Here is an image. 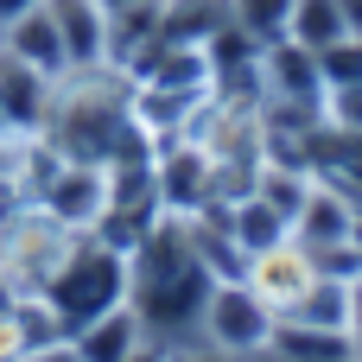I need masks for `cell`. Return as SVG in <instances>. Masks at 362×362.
I'll use <instances>...</instances> for the list:
<instances>
[{
  "label": "cell",
  "instance_id": "14",
  "mask_svg": "<svg viewBox=\"0 0 362 362\" xmlns=\"http://www.w3.org/2000/svg\"><path fill=\"white\" fill-rule=\"evenodd\" d=\"M32 6H45V0H0V25L19 19V13H32Z\"/></svg>",
  "mask_w": 362,
  "mask_h": 362
},
{
  "label": "cell",
  "instance_id": "16",
  "mask_svg": "<svg viewBox=\"0 0 362 362\" xmlns=\"http://www.w3.org/2000/svg\"><path fill=\"white\" fill-rule=\"evenodd\" d=\"M0 134H6V127H0Z\"/></svg>",
  "mask_w": 362,
  "mask_h": 362
},
{
  "label": "cell",
  "instance_id": "12",
  "mask_svg": "<svg viewBox=\"0 0 362 362\" xmlns=\"http://www.w3.org/2000/svg\"><path fill=\"white\" fill-rule=\"evenodd\" d=\"M95 6H108V19H115V13H153L159 0H95Z\"/></svg>",
  "mask_w": 362,
  "mask_h": 362
},
{
  "label": "cell",
  "instance_id": "8",
  "mask_svg": "<svg viewBox=\"0 0 362 362\" xmlns=\"http://www.w3.org/2000/svg\"><path fill=\"white\" fill-rule=\"evenodd\" d=\"M286 38H293L299 51H325V45L350 38V32H344V6H337V0H293Z\"/></svg>",
  "mask_w": 362,
  "mask_h": 362
},
{
  "label": "cell",
  "instance_id": "5",
  "mask_svg": "<svg viewBox=\"0 0 362 362\" xmlns=\"http://www.w3.org/2000/svg\"><path fill=\"white\" fill-rule=\"evenodd\" d=\"M51 19H57V38H64V64L70 70H102L108 64V6L95 0H45ZM64 70V76H70Z\"/></svg>",
  "mask_w": 362,
  "mask_h": 362
},
{
  "label": "cell",
  "instance_id": "4",
  "mask_svg": "<svg viewBox=\"0 0 362 362\" xmlns=\"http://www.w3.org/2000/svg\"><path fill=\"white\" fill-rule=\"evenodd\" d=\"M51 89H57V76H45V70H32V64L0 51V127L6 134L32 140L45 127V115H51Z\"/></svg>",
  "mask_w": 362,
  "mask_h": 362
},
{
  "label": "cell",
  "instance_id": "7",
  "mask_svg": "<svg viewBox=\"0 0 362 362\" xmlns=\"http://www.w3.org/2000/svg\"><path fill=\"white\" fill-rule=\"evenodd\" d=\"M70 344H76V356H83V362H127L140 344H153V337H146V325H140L134 305H115V312L89 318L83 331H70Z\"/></svg>",
  "mask_w": 362,
  "mask_h": 362
},
{
  "label": "cell",
  "instance_id": "2",
  "mask_svg": "<svg viewBox=\"0 0 362 362\" xmlns=\"http://www.w3.org/2000/svg\"><path fill=\"white\" fill-rule=\"evenodd\" d=\"M267 331H274V312L248 293V280H216V286H210L197 337H210V344L229 350V356H255V350L267 344Z\"/></svg>",
  "mask_w": 362,
  "mask_h": 362
},
{
  "label": "cell",
  "instance_id": "17",
  "mask_svg": "<svg viewBox=\"0 0 362 362\" xmlns=\"http://www.w3.org/2000/svg\"><path fill=\"white\" fill-rule=\"evenodd\" d=\"M356 362H362V356H356Z\"/></svg>",
  "mask_w": 362,
  "mask_h": 362
},
{
  "label": "cell",
  "instance_id": "11",
  "mask_svg": "<svg viewBox=\"0 0 362 362\" xmlns=\"http://www.w3.org/2000/svg\"><path fill=\"white\" fill-rule=\"evenodd\" d=\"M159 350H165V362H242L229 350H216L210 337H178V344H159Z\"/></svg>",
  "mask_w": 362,
  "mask_h": 362
},
{
  "label": "cell",
  "instance_id": "9",
  "mask_svg": "<svg viewBox=\"0 0 362 362\" xmlns=\"http://www.w3.org/2000/svg\"><path fill=\"white\" fill-rule=\"evenodd\" d=\"M286 19H293V0H229V25L261 51L286 38Z\"/></svg>",
  "mask_w": 362,
  "mask_h": 362
},
{
  "label": "cell",
  "instance_id": "3",
  "mask_svg": "<svg viewBox=\"0 0 362 362\" xmlns=\"http://www.w3.org/2000/svg\"><path fill=\"white\" fill-rule=\"evenodd\" d=\"M242 280H248V293L274 312V318H286L312 286H318V261L286 235V242H274V248H261V255H248V267H242Z\"/></svg>",
  "mask_w": 362,
  "mask_h": 362
},
{
  "label": "cell",
  "instance_id": "10",
  "mask_svg": "<svg viewBox=\"0 0 362 362\" xmlns=\"http://www.w3.org/2000/svg\"><path fill=\"white\" fill-rule=\"evenodd\" d=\"M312 57H318V83L325 89H356L362 83V38H337V45L312 51Z\"/></svg>",
  "mask_w": 362,
  "mask_h": 362
},
{
  "label": "cell",
  "instance_id": "15",
  "mask_svg": "<svg viewBox=\"0 0 362 362\" xmlns=\"http://www.w3.org/2000/svg\"><path fill=\"white\" fill-rule=\"evenodd\" d=\"M127 362H165V350H159V344H140V350H134Z\"/></svg>",
  "mask_w": 362,
  "mask_h": 362
},
{
  "label": "cell",
  "instance_id": "6",
  "mask_svg": "<svg viewBox=\"0 0 362 362\" xmlns=\"http://www.w3.org/2000/svg\"><path fill=\"white\" fill-rule=\"evenodd\" d=\"M0 51L19 57V64H32V70H45V76H64V70H70L51 6H32V13H19V19H6V25H0Z\"/></svg>",
  "mask_w": 362,
  "mask_h": 362
},
{
  "label": "cell",
  "instance_id": "13",
  "mask_svg": "<svg viewBox=\"0 0 362 362\" xmlns=\"http://www.w3.org/2000/svg\"><path fill=\"white\" fill-rule=\"evenodd\" d=\"M337 6H344V32L362 38V0H337Z\"/></svg>",
  "mask_w": 362,
  "mask_h": 362
},
{
  "label": "cell",
  "instance_id": "1",
  "mask_svg": "<svg viewBox=\"0 0 362 362\" xmlns=\"http://www.w3.org/2000/svg\"><path fill=\"white\" fill-rule=\"evenodd\" d=\"M38 299L51 305L57 331L70 337V331H83L89 318H102V312L127 305V255H121V248H108L102 235H76V242H70V255L57 261V274L45 280V293H38Z\"/></svg>",
  "mask_w": 362,
  "mask_h": 362
}]
</instances>
